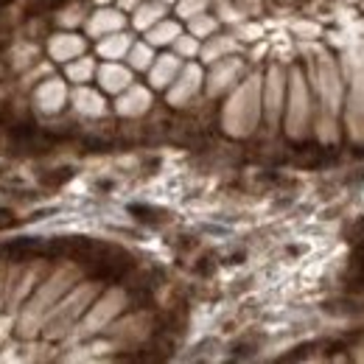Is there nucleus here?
<instances>
[{
  "label": "nucleus",
  "instance_id": "nucleus-2",
  "mask_svg": "<svg viewBox=\"0 0 364 364\" xmlns=\"http://www.w3.org/2000/svg\"><path fill=\"white\" fill-rule=\"evenodd\" d=\"M174 37H177V26H171V23L151 31V43H168V40H174Z\"/></svg>",
  "mask_w": 364,
  "mask_h": 364
},
{
  "label": "nucleus",
  "instance_id": "nucleus-6",
  "mask_svg": "<svg viewBox=\"0 0 364 364\" xmlns=\"http://www.w3.org/2000/svg\"><path fill=\"white\" fill-rule=\"evenodd\" d=\"M135 101H149V95H146V92H137ZM143 107H146V104H135V112H137V109H143ZM121 109H124V112H132V107H127V104H124Z\"/></svg>",
  "mask_w": 364,
  "mask_h": 364
},
{
  "label": "nucleus",
  "instance_id": "nucleus-4",
  "mask_svg": "<svg viewBox=\"0 0 364 364\" xmlns=\"http://www.w3.org/2000/svg\"><path fill=\"white\" fill-rule=\"evenodd\" d=\"M149 59H151L149 48H135V53H132V62H135V68H146V65H149Z\"/></svg>",
  "mask_w": 364,
  "mask_h": 364
},
{
  "label": "nucleus",
  "instance_id": "nucleus-7",
  "mask_svg": "<svg viewBox=\"0 0 364 364\" xmlns=\"http://www.w3.org/2000/svg\"><path fill=\"white\" fill-rule=\"evenodd\" d=\"M202 6H205V0H185L182 3V14H188L191 9H202Z\"/></svg>",
  "mask_w": 364,
  "mask_h": 364
},
{
  "label": "nucleus",
  "instance_id": "nucleus-8",
  "mask_svg": "<svg viewBox=\"0 0 364 364\" xmlns=\"http://www.w3.org/2000/svg\"><path fill=\"white\" fill-rule=\"evenodd\" d=\"M182 50H185V53H191V50H193V43H182Z\"/></svg>",
  "mask_w": 364,
  "mask_h": 364
},
{
  "label": "nucleus",
  "instance_id": "nucleus-3",
  "mask_svg": "<svg viewBox=\"0 0 364 364\" xmlns=\"http://www.w3.org/2000/svg\"><path fill=\"white\" fill-rule=\"evenodd\" d=\"M157 17H160V9H157V6H146V9H140L137 26H146L149 20H157Z\"/></svg>",
  "mask_w": 364,
  "mask_h": 364
},
{
  "label": "nucleus",
  "instance_id": "nucleus-1",
  "mask_svg": "<svg viewBox=\"0 0 364 364\" xmlns=\"http://www.w3.org/2000/svg\"><path fill=\"white\" fill-rule=\"evenodd\" d=\"M127 85H129V73L115 70V68L104 70V87H109V90H121V87H127Z\"/></svg>",
  "mask_w": 364,
  "mask_h": 364
},
{
  "label": "nucleus",
  "instance_id": "nucleus-5",
  "mask_svg": "<svg viewBox=\"0 0 364 364\" xmlns=\"http://www.w3.org/2000/svg\"><path fill=\"white\" fill-rule=\"evenodd\" d=\"M90 70H92L90 62H82V65H73V68H70V76H73V79H87Z\"/></svg>",
  "mask_w": 364,
  "mask_h": 364
}]
</instances>
